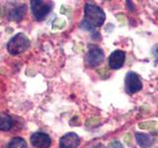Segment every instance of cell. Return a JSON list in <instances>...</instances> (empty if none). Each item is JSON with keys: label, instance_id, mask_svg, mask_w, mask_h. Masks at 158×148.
Here are the masks:
<instances>
[{"label": "cell", "instance_id": "obj_1", "mask_svg": "<svg viewBox=\"0 0 158 148\" xmlns=\"http://www.w3.org/2000/svg\"><path fill=\"white\" fill-rule=\"evenodd\" d=\"M84 18L80 23V28L87 31H94L95 28L101 27L105 22L106 15L103 10L93 4H86L84 9Z\"/></svg>", "mask_w": 158, "mask_h": 148}, {"label": "cell", "instance_id": "obj_2", "mask_svg": "<svg viewBox=\"0 0 158 148\" xmlns=\"http://www.w3.org/2000/svg\"><path fill=\"white\" fill-rule=\"evenodd\" d=\"M30 47L28 37L23 33H19L10 39L7 43V51L12 56H17L27 51Z\"/></svg>", "mask_w": 158, "mask_h": 148}, {"label": "cell", "instance_id": "obj_3", "mask_svg": "<svg viewBox=\"0 0 158 148\" xmlns=\"http://www.w3.org/2000/svg\"><path fill=\"white\" fill-rule=\"evenodd\" d=\"M52 8V2L43 1V0H33L31 1V9L34 17L37 20H43L51 12Z\"/></svg>", "mask_w": 158, "mask_h": 148}, {"label": "cell", "instance_id": "obj_4", "mask_svg": "<svg viewBox=\"0 0 158 148\" xmlns=\"http://www.w3.org/2000/svg\"><path fill=\"white\" fill-rule=\"evenodd\" d=\"M104 59L105 56L102 49L96 46H90L85 57L87 65L90 67H97L104 61Z\"/></svg>", "mask_w": 158, "mask_h": 148}, {"label": "cell", "instance_id": "obj_5", "mask_svg": "<svg viewBox=\"0 0 158 148\" xmlns=\"http://www.w3.org/2000/svg\"><path fill=\"white\" fill-rule=\"evenodd\" d=\"M126 90L128 94H135L142 89V83L135 72H127L126 76Z\"/></svg>", "mask_w": 158, "mask_h": 148}, {"label": "cell", "instance_id": "obj_6", "mask_svg": "<svg viewBox=\"0 0 158 148\" xmlns=\"http://www.w3.org/2000/svg\"><path fill=\"white\" fill-rule=\"evenodd\" d=\"M31 143L36 148H48L52 144V139L47 133L36 132L31 136Z\"/></svg>", "mask_w": 158, "mask_h": 148}, {"label": "cell", "instance_id": "obj_7", "mask_svg": "<svg viewBox=\"0 0 158 148\" xmlns=\"http://www.w3.org/2000/svg\"><path fill=\"white\" fill-rule=\"evenodd\" d=\"M80 138L74 132H68L59 140V148H77Z\"/></svg>", "mask_w": 158, "mask_h": 148}, {"label": "cell", "instance_id": "obj_8", "mask_svg": "<svg viewBox=\"0 0 158 148\" xmlns=\"http://www.w3.org/2000/svg\"><path fill=\"white\" fill-rule=\"evenodd\" d=\"M126 60V53L121 49L113 51L109 57V66L112 69H118L121 68Z\"/></svg>", "mask_w": 158, "mask_h": 148}, {"label": "cell", "instance_id": "obj_9", "mask_svg": "<svg viewBox=\"0 0 158 148\" xmlns=\"http://www.w3.org/2000/svg\"><path fill=\"white\" fill-rule=\"evenodd\" d=\"M26 10H27V7L25 4L14 7L13 9L10 10L8 18L11 20V21H21L24 18L25 14H26Z\"/></svg>", "mask_w": 158, "mask_h": 148}, {"label": "cell", "instance_id": "obj_10", "mask_svg": "<svg viewBox=\"0 0 158 148\" xmlns=\"http://www.w3.org/2000/svg\"><path fill=\"white\" fill-rule=\"evenodd\" d=\"M135 138L138 145L141 147H149L153 143V137L149 134H146V133L136 132Z\"/></svg>", "mask_w": 158, "mask_h": 148}, {"label": "cell", "instance_id": "obj_11", "mask_svg": "<svg viewBox=\"0 0 158 148\" xmlns=\"http://www.w3.org/2000/svg\"><path fill=\"white\" fill-rule=\"evenodd\" d=\"M13 125V120L7 113H0V130L8 131Z\"/></svg>", "mask_w": 158, "mask_h": 148}, {"label": "cell", "instance_id": "obj_12", "mask_svg": "<svg viewBox=\"0 0 158 148\" xmlns=\"http://www.w3.org/2000/svg\"><path fill=\"white\" fill-rule=\"evenodd\" d=\"M6 148H28L27 142L22 137H14L7 144Z\"/></svg>", "mask_w": 158, "mask_h": 148}, {"label": "cell", "instance_id": "obj_13", "mask_svg": "<svg viewBox=\"0 0 158 148\" xmlns=\"http://www.w3.org/2000/svg\"><path fill=\"white\" fill-rule=\"evenodd\" d=\"M156 125H157V122L155 121H143L138 125V127H139L140 130H152V128H154L156 126Z\"/></svg>", "mask_w": 158, "mask_h": 148}, {"label": "cell", "instance_id": "obj_14", "mask_svg": "<svg viewBox=\"0 0 158 148\" xmlns=\"http://www.w3.org/2000/svg\"><path fill=\"white\" fill-rule=\"evenodd\" d=\"M100 121H101L100 118L92 117V118H89V120H87L86 125L87 126H96L98 125H100Z\"/></svg>", "mask_w": 158, "mask_h": 148}, {"label": "cell", "instance_id": "obj_15", "mask_svg": "<svg viewBox=\"0 0 158 148\" xmlns=\"http://www.w3.org/2000/svg\"><path fill=\"white\" fill-rule=\"evenodd\" d=\"M109 148H123V144L120 141L116 140V141H113V142L110 143Z\"/></svg>", "mask_w": 158, "mask_h": 148}, {"label": "cell", "instance_id": "obj_16", "mask_svg": "<svg viewBox=\"0 0 158 148\" xmlns=\"http://www.w3.org/2000/svg\"><path fill=\"white\" fill-rule=\"evenodd\" d=\"M152 53L155 56V58H156V65H158V44H156V46L153 47Z\"/></svg>", "mask_w": 158, "mask_h": 148}, {"label": "cell", "instance_id": "obj_17", "mask_svg": "<svg viewBox=\"0 0 158 148\" xmlns=\"http://www.w3.org/2000/svg\"><path fill=\"white\" fill-rule=\"evenodd\" d=\"M117 18H118V21H120V22H122V24H123V25H125V24H126V17L123 16V14H122V15L118 14V15H117Z\"/></svg>", "mask_w": 158, "mask_h": 148}, {"label": "cell", "instance_id": "obj_18", "mask_svg": "<svg viewBox=\"0 0 158 148\" xmlns=\"http://www.w3.org/2000/svg\"><path fill=\"white\" fill-rule=\"evenodd\" d=\"M127 6H130L131 11H133V10H135V7H133V5H132V2H131V1H127Z\"/></svg>", "mask_w": 158, "mask_h": 148}, {"label": "cell", "instance_id": "obj_19", "mask_svg": "<svg viewBox=\"0 0 158 148\" xmlns=\"http://www.w3.org/2000/svg\"><path fill=\"white\" fill-rule=\"evenodd\" d=\"M125 140H126V142L127 143V144H128V143H131V134H127Z\"/></svg>", "mask_w": 158, "mask_h": 148}, {"label": "cell", "instance_id": "obj_20", "mask_svg": "<svg viewBox=\"0 0 158 148\" xmlns=\"http://www.w3.org/2000/svg\"><path fill=\"white\" fill-rule=\"evenodd\" d=\"M95 148H97V147H95Z\"/></svg>", "mask_w": 158, "mask_h": 148}]
</instances>
